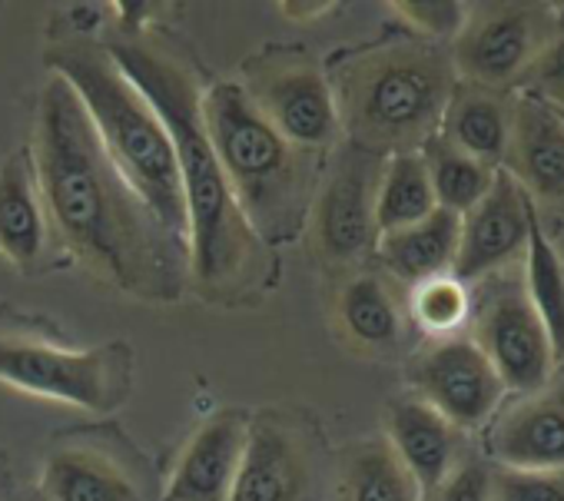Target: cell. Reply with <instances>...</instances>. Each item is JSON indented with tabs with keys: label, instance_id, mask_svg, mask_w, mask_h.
Listing matches in <instances>:
<instances>
[{
	"label": "cell",
	"instance_id": "6da1fadb",
	"mask_svg": "<svg viewBox=\"0 0 564 501\" xmlns=\"http://www.w3.org/2000/svg\"><path fill=\"white\" fill-rule=\"evenodd\" d=\"M28 150L67 260L127 299L170 306L189 293L186 239L166 229L123 179L61 77H47L37 94Z\"/></svg>",
	"mask_w": 564,
	"mask_h": 501
},
{
	"label": "cell",
	"instance_id": "7a4b0ae2",
	"mask_svg": "<svg viewBox=\"0 0 564 501\" xmlns=\"http://www.w3.org/2000/svg\"><path fill=\"white\" fill-rule=\"evenodd\" d=\"M120 74L163 120L183 186L189 290L223 309H256L279 286V257L236 206L203 123V84L183 47L153 28L117 31L104 41Z\"/></svg>",
	"mask_w": 564,
	"mask_h": 501
},
{
	"label": "cell",
	"instance_id": "3957f363",
	"mask_svg": "<svg viewBox=\"0 0 564 501\" xmlns=\"http://www.w3.org/2000/svg\"><path fill=\"white\" fill-rule=\"evenodd\" d=\"M346 143L369 153H419L442 127L458 84L448 51L419 37L346 47L326 64Z\"/></svg>",
	"mask_w": 564,
	"mask_h": 501
},
{
	"label": "cell",
	"instance_id": "277c9868",
	"mask_svg": "<svg viewBox=\"0 0 564 501\" xmlns=\"http://www.w3.org/2000/svg\"><path fill=\"white\" fill-rule=\"evenodd\" d=\"M203 123L229 193L265 246H286L306 232L329 153H310L282 137L236 80L203 87Z\"/></svg>",
	"mask_w": 564,
	"mask_h": 501
},
{
	"label": "cell",
	"instance_id": "5b68a950",
	"mask_svg": "<svg viewBox=\"0 0 564 501\" xmlns=\"http://www.w3.org/2000/svg\"><path fill=\"white\" fill-rule=\"evenodd\" d=\"M44 64L51 77H61L74 90L97 130L100 146L123 179L166 229L186 239V206L173 140L150 100L110 61L104 41L61 34L47 47Z\"/></svg>",
	"mask_w": 564,
	"mask_h": 501
},
{
	"label": "cell",
	"instance_id": "8992f818",
	"mask_svg": "<svg viewBox=\"0 0 564 501\" xmlns=\"http://www.w3.org/2000/svg\"><path fill=\"white\" fill-rule=\"evenodd\" d=\"M0 385L70 405L90 415H113L137 385V352L127 339L90 349L64 346L51 326L0 309Z\"/></svg>",
	"mask_w": 564,
	"mask_h": 501
},
{
	"label": "cell",
	"instance_id": "52a82bcc",
	"mask_svg": "<svg viewBox=\"0 0 564 501\" xmlns=\"http://www.w3.org/2000/svg\"><path fill=\"white\" fill-rule=\"evenodd\" d=\"M236 84L290 143L333 153L343 140L326 67L303 47L265 44L239 64Z\"/></svg>",
	"mask_w": 564,
	"mask_h": 501
},
{
	"label": "cell",
	"instance_id": "ba28073f",
	"mask_svg": "<svg viewBox=\"0 0 564 501\" xmlns=\"http://www.w3.org/2000/svg\"><path fill=\"white\" fill-rule=\"evenodd\" d=\"M382 163L386 156L369 153L356 143H339L329 153L303 232L310 257L323 270L349 273L376 253V189Z\"/></svg>",
	"mask_w": 564,
	"mask_h": 501
},
{
	"label": "cell",
	"instance_id": "9c48e42d",
	"mask_svg": "<svg viewBox=\"0 0 564 501\" xmlns=\"http://www.w3.org/2000/svg\"><path fill=\"white\" fill-rule=\"evenodd\" d=\"M557 28V4L538 0H485L468 4L462 34L452 41L455 77L505 94L521 84Z\"/></svg>",
	"mask_w": 564,
	"mask_h": 501
},
{
	"label": "cell",
	"instance_id": "30bf717a",
	"mask_svg": "<svg viewBox=\"0 0 564 501\" xmlns=\"http://www.w3.org/2000/svg\"><path fill=\"white\" fill-rule=\"evenodd\" d=\"M316 484H319L316 425L293 409L252 412L229 501H313Z\"/></svg>",
	"mask_w": 564,
	"mask_h": 501
},
{
	"label": "cell",
	"instance_id": "8fae6325",
	"mask_svg": "<svg viewBox=\"0 0 564 501\" xmlns=\"http://www.w3.org/2000/svg\"><path fill=\"white\" fill-rule=\"evenodd\" d=\"M471 316H475L471 342L485 352L505 392L534 395L547 389L557 359L538 313L524 296L521 280H498L478 299V306L471 303Z\"/></svg>",
	"mask_w": 564,
	"mask_h": 501
},
{
	"label": "cell",
	"instance_id": "7c38bea8",
	"mask_svg": "<svg viewBox=\"0 0 564 501\" xmlns=\"http://www.w3.org/2000/svg\"><path fill=\"white\" fill-rule=\"evenodd\" d=\"M409 382L415 395L458 432L481 428L505 399L498 372L465 336L435 339L429 349H422L409 366Z\"/></svg>",
	"mask_w": 564,
	"mask_h": 501
},
{
	"label": "cell",
	"instance_id": "4fadbf2b",
	"mask_svg": "<svg viewBox=\"0 0 564 501\" xmlns=\"http://www.w3.org/2000/svg\"><path fill=\"white\" fill-rule=\"evenodd\" d=\"M531 196L508 170H495L491 189L462 216L458 257L452 276L465 286L491 280L508 263L524 257Z\"/></svg>",
	"mask_w": 564,
	"mask_h": 501
},
{
	"label": "cell",
	"instance_id": "5bb4252c",
	"mask_svg": "<svg viewBox=\"0 0 564 501\" xmlns=\"http://www.w3.org/2000/svg\"><path fill=\"white\" fill-rule=\"evenodd\" d=\"M249 415L252 412L246 409H219L199 422L180 448L160 501H229L249 435Z\"/></svg>",
	"mask_w": 564,
	"mask_h": 501
},
{
	"label": "cell",
	"instance_id": "9a60e30c",
	"mask_svg": "<svg viewBox=\"0 0 564 501\" xmlns=\"http://www.w3.org/2000/svg\"><path fill=\"white\" fill-rule=\"evenodd\" d=\"M54 242L34 156L21 146L0 160V257L24 276H41L54 266Z\"/></svg>",
	"mask_w": 564,
	"mask_h": 501
},
{
	"label": "cell",
	"instance_id": "2e32d148",
	"mask_svg": "<svg viewBox=\"0 0 564 501\" xmlns=\"http://www.w3.org/2000/svg\"><path fill=\"white\" fill-rule=\"evenodd\" d=\"M44 501H150L143 478L97 438L54 442L41 468Z\"/></svg>",
	"mask_w": 564,
	"mask_h": 501
},
{
	"label": "cell",
	"instance_id": "e0dca14e",
	"mask_svg": "<svg viewBox=\"0 0 564 501\" xmlns=\"http://www.w3.org/2000/svg\"><path fill=\"white\" fill-rule=\"evenodd\" d=\"M495 465L521 471H564V389L521 395L488 435Z\"/></svg>",
	"mask_w": 564,
	"mask_h": 501
},
{
	"label": "cell",
	"instance_id": "ac0fdd59",
	"mask_svg": "<svg viewBox=\"0 0 564 501\" xmlns=\"http://www.w3.org/2000/svg\"><path fill=\"white\" fill-rule=\"evenodd\" d=\"M395 458L415 478L419 491L429 494L438 488L465 458L462 455V432L442 418L432 405L419 395H402L386 409V435Z\"/></svg>",
	"mask_w": 564,
	"mask_h": 501
},
{
	"label": "cell",
	"instance_id": "d6986e66",
	"mask_svg": "<svg viewBox=\"0 0 564 501\" xmlns=\"http://www.w3.org/2000/svg\"><path fill=\"white\" fill-rule=\"evenodd\" d=\"M514 183L538 199H564V123L538 97L514 100L505 166Z\"/></svg>",
	"mask_w": 564,
	"mask_h": 501
},
{
	"label": "cell",
	"instance_id": "ffe728a7",
	"mask_svg": "<svg viewBox=\"0 0 564 501\" xmlns=\"http://www.w3.org/2000/svg\"><path fill=\"white\" fill-rule=\"evenodd\" d=\"M336 326L343 342L369 359H386L402 349L405 316L395 293L376 273H352L336 296Z\"/></svg>",
	"mask_w": 564,
	"mask_h": 501
},
{
	"label": "cell",
	"instance_id": "44dd1931",
	"mask_svg": "<svg viewBox=\"0 0 564 501\" xmlns=\"http://www.w3.org/2000/svg\"><path fill=\"white\" fill-rule=\"evenodd\" d=\"M511 110L514 100H508L505 94L458 80L442 113L438 137L465 156L501 170L511 140Z\"/></svg>",
	"mask_w": 564,
	"mask_h": 501
},
{
	"label": "cell",
	"instance_id": "7402d4cb",
	"mask_svg": "<svg viewBox=\"0 0 564 501\" xmlns=\"http://www.w3.org/2000/svg\"><path fill=\"white\" fill-rule=\"evenodd\" d=\"M458 232H462V216L448 209H435L405 229L382 232L372 257L382 263V270L392 280L415 286V283H425L432 276H445L455 270Z\"/></svg>",
	"mask_w": 564,
	"mask_h": 501
},
{
	"label": "cell",
	"instance_id": "603a6c76",
	"mask_svg": "<svg viewBox=\"0 0 564 501\" xmlns=\"http://www.w3.org/2000/svg\"><path fill=\"white\" fill-rule=\"evenodd\" d=\"M336 475L339 501H422L415 478L405 471L382 435L346 445Z\"/></svg>",
	"mask_w": 564,
	"mask_h": 501
},
{
	"label": "cell",
	"instance_id": "cb8c5ba5",
	"mask_svg": "<svg viewBox=\"0 0 564 501\" xmlns=\"http://www.w3.org/2000/svg\"><path fill=\"white\" fill-rule=\"evenodd\" d=\"M524 296L538 313L554 359H564V260L554 242L544 236L538 209L531 203L528 213V239H524Z\"/></svg>",
	"mask_w": 564,
	"mask_h": 501
},
{
	"label": "cell",
	"instance_id": "d4e9b609",
	"mask_svg": "<svg viewBox=\"0 0 564 501\" xmlns=\"http://www.w3.org/2000/svg\"><path fill=\"white\" fill-rule=\"evenodd\" d=\"M435 193L422 153H392L382 163L376 189V226L382 232L405 229L435 213Z\"/></svg>",
	"mask_w": 564,
	"mask_h": 501
},
{
	"label": "cell",
	"instance_id": "484cf974",
	"mask_svg": "<svg viewBox=\"0 0 564 501\" xmlns=\"http://www.w3.org/2000/svg\"><path fill=\"white\" fill-rule=\"evenodd\" d=\"M432 179V193L438 209H448L455 216H465L488 189L495 179V170L465 156L462 150H455L452 143H445L438 133L419 150Z\"/></svg>",
	"mask_w": 564,
	"mask_h": 501
},
{
	"label": "cell",
	"instance_id": "4316f807",
	"mask_svg": "<svg viewBox=\"0 0 564 501\" xmlns=\"http://www.w3.org/2000/svg\"><path fill=\"white\" fill-rule=\"evenodd\" d=\"M409 316L432 339H452L471 316V293L452 273L432 276L409 290Z\"/></svg>",
	"mask_w": 564,
	"mask_h": 501
},
{
	"label": "cell",
	"instance_id": "83f0119b",
	"mask_svg": "<svg viewBox=\"0 0 564 501\" xmlns=\"http://www.w3.org/2000/svg\"><path fill=\"white\" fill-rule=\"evenodd\" d=\"M386 11L409 31V37L429 44L455 41L468 18V4L462 0H395Z\"/></svg>",
	"mask_w": 564,
	"mask_h": 501
},
{
	"label": "cell",
	"instance_id": "f1b7e54d",
	"mask_svg": "<svg viewBox=\"0 0 564 501\" xmlns=\"http://www.w3.org/2000/svg\"><path fill=\"white\" fill-rule=\"evenodd\" d=\"M491 501H564V471H521L488 465Z\"/></svg>",
	"mask_w": 564,
	"mask_h": 501
},
{
	"label": "cell",
	"instance_id": "f546056e",
	"mask_svg": "<svg viewBox=\"0 0 564 501\" xmlns=\"http://www.w3.org/2000/svg\"><path fill=\"white\" fill-rule=\"evenodd\" d=\"M521 87H528V97H538L547 107L564 110V4H557V28L544 54L534 61V67L521 80Z\"/></svg>",
	"mask_w": 564,
	"mask_h": 501
},
{
	"label": "cell",
	"instance_id": "4dcf8cb0",
	"mask_svg": "<svg viewBox=\"0 0 564 501\" xmlns=\"http://www.w3.org/2000/svg\"><path fill=\"white\" fill-rule=\"evenodd\" d=\"M422 501H491V488H488V461L481 458H462L458 468L429 494H422Z\"/></svg>",
	"mask_w": 564,
	"mask_h": 501
},
{
	"label": "cell",
	"instance_id": "1f68e13d",
	"mask_svg": "<svg viewBox=\"0 0 564 501\" xmlns=\"http://www.w3.org/2000/svg\"><path fill=\"white\" fill-rule=\"evenodd\" d=\"M275 11L286 21H293V24L310 28V24H319L329 14H336L339 4H336V0H282V4H275Z\"/></svg>",
	"mask_w": 564,
	"mask_h": 501
},
{
	"label": "cell",
	"instance_id": "d6a6232c",
	"mask_svg": "<svg viewBox=\"0 0 564 501\" xmlns=\"http://www.w3.org/2000/svg\"><path fill=\"white\" fill-rule=\"evenodd\" d=\"M551 110H554V107H551ZM554 113H557V117H561V123H564V110H554Z\"/></svg>",
	"mask_w": 564,
	"mask_h": 501
},
{
	"label": "cell",
	"instance_id": "836d02e7",
	"mask_svg": "<svg viewBox=\"0 0 564 501\" xmlns=\"http://www.w3.org/2000/svg\"><path fill=\"white\" fill-rule=\"evenodd\" d=\"M4 475H8V468H0V478H4Z\"/></svg>",
	"mask_w": 564,
	"mask_h": 501
}]
</instances>
